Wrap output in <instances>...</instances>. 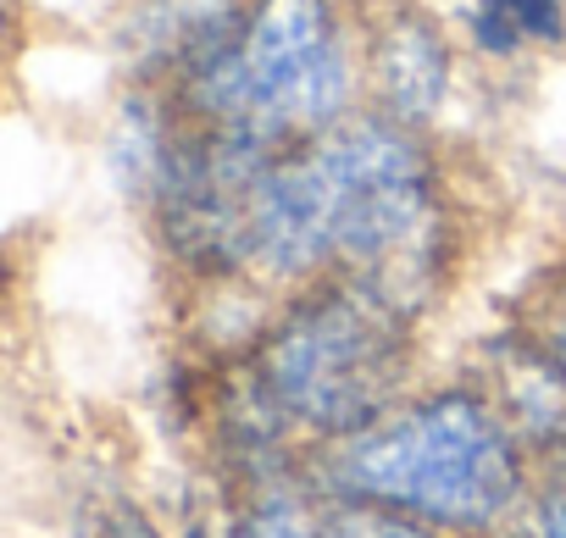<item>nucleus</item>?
I'll return each mask as SVG.
<instances>
[{
    "label": "nucleus",
    "mask_w": 566,
    "mask_h": 538,
    "mask_svg": "<svg viewBox=\"0 0 566 538\" xmlns=\"http://www.w3.org/2000/svg\"><path fill=\"white\" fill-rule=\"evenodd\" d=\"M450 23L483 67H527L566 51V0H461Z\"/></svg>",
    "instance_id": "nucleus-8"
},
{
    "label": "nucleus",
    "mask_w": 566,
    "mask_h": 538,
    "mask_svg": "<svg viewBox=\"0 0 566 538\" xmlns=\"http://www.w3.org/2000/svg\"><path fill=\"white\" fill-rule=\"evenodd\" d=\"M461 34L433 0H367L361 7V106L439 134L461 95Z\"/></svg>",
    "instance_id": "nucleus-5"
},
{
    "label": "nucleus",
    "mask_w": 566,
    "mask_h": 538,
    "mask_svg": "<svg viewBox=\"0 0 566 538\" xmlns=\"http://www.w3.org/2000/svg\"><path fill=\"white\" fill-rule=\"evenodd\" d=\"M522 334H533L544 345V356L566 372V266H555V273H544L527 295V317H516Z\"/></svg>",
    "instance_id": "nucleus-11"
},
{
    "label": "nucleus",
    "mask_w": 566,
    "mask_h": 538,
    "mask_svg": "<svg viewBox=\"0 0 566 538\" xmlns=\"http://www.w3.org/2000/svg\"><path fill=\"white\" fill-rule=\"evenodd\" d=\"M12 18H18V0H0V56H7V40H12Z\"/></svg>",
    "instance_id": "nucleus-14"
},
{
    "label": "nucleus",
    "mask_w": 566,
    "mask_h": 538,
    "mask_svg": "<svg viewBox=\"0 0 566 538\" xmlns=\"http://www.w3.org/2000/svg\"><path fill=\"white\" fill-rule=\"evenodd\" d=\"M73 538H167V532L156 527V516H150L134 494L101 483V488H90V494L78 499Z\"/></svg>",
    "instance_id": "nucleus-10"
},
{
    "label": "nucleus",
    "mask_w": 566,
    "mask_h": 538,
    "mask_svg": "<svg viewBox=\"0 0 566 538\" xmlns=\"http://www.w3.org/2000/svg\"><path fill=\"white\" fill-rule=\"evenodd\" d=\"M422 323L350 278H317L277 295L244 350L250 378L312 455L373 428L417 389Z\"/></svg>",
    "instance_id": "nucleus-3"
},
{
    "label": "nucleus",
    "mask_w": 566,
    "mask_h": 538,
    "mask_svg": "<svg viewBox=\"0 0 566 538\" xmlns=\"http://www.w3.org/2000/svg\"><path fill=\"white\" fill-rule=\"evenodd\" d=\"M467 383L483 389V400L500 411V422L516 433L533 466L566 455V372L544 356L533 334H522L516 323L489 334Z\"/></svg>",
    "instance_id": "nucleus-6"
},
{
    "label": "nucleus",
    "mask_w": 566,
    "mask_h": 538,
    "mask_svg": "<svg viewBox=\"0 0 566 538\" xmlns=\"http://www.w3.org/2000/svg\"><path fill=\"white\" fill-rule=\"evenodd\" d=\"M172 101L266 150L328 134L361 106V0H244L222 51Z\"/></svg>",
    "instance_id": "nucleus-4"
},
{
    "label": "nucleus",
    "mask_w": 566,
    "mask_h": 538,
    "mask_svg": "<svg viewBox=\"0 0 566 538\" xmlns=\"http://www.w3.org/2000/svg\"><path fill=\"white\" fill-rule=\"evenodd\" d=\"M500 538H505V532H500Z\"/></svg>",
    "instance_id": "nucleus-15"
},
{
    "label": "nucleus",
    "mask_w": 566,
    "mask_h": 538,
    "mask_svg": "<svg viewBox=\"0 0 566 538\" xmlns=\"http://www.w3.org/2000/svg\"><path fill=\"white\" fill-rule=\"evenodd\" d=\"M467 250L439 134L356 106L328 134L272 150L244 200V278L290 295L350 278L428 323Z\"/></svg>",
    "instance_id": "nucleus-1"
},
{
    "label": "nucleus",
    "mask_w": 566,
    "mask_h": 538,
    "mask_svg": "<svg viewBox=\"0 0 566 538\" xmlns=\"http://www.w3.org/2000/svg\"><path fill=\"white\" fill-rule=\"evenodd\" d=\"M334 538H444V532H433V527H422L411 516H395L384 505H361V499H345L339 494V505H334Z\"/></svg>",
    "instance_id": "nucleus-13"
},
{
    "label": "nucleus",
    "mask_w": 566,
    "mask_h": 538,
    "mask_svg": "<svg viewBox=\"0 0 566 538\" xmlns=\"http://www.w3.org/2000/svg\"><path fill=\"white\" fill-rule=\"evenodd\" d=\"M516 527L522 538H566V455L533 466V494Z\"/></svg>",
    "instance_id": "nucleus-12"
},
{
    "label": "nucleus",
    "mask_w": 566,
    "mask_h": 538,
    "mask_svg": "<svg viewBox=\"0 0 566 538\" xmlns=\"http://www.w3.org/2000/svg\"><path fill=\"white\" fill-rule=\"evenodd\" d=\"M339 494L323 483L317 455L244 477V499L233 516V538H334Z\"/></svg>",
    "instance_id": "nucleus-9"
},
{
    "label": "nucleus",
    "mask_w": 566,
    "mask_h": 538,
    "mask_svg": "<svg viewBox=\"0 0 566 538\" xmlns=\"http://www.w3.org/2000/svg\"><path fill=\"white\" fill-rule=\"evenodd\" d=\"M317 472L334 494L384 505L444 538H500L533 494V455L467 378L411 389L373 428L328 444Z\"/></svg>",
    "instance_id": "nucleus-2"
},
{
    "label": "nucleus",
    "mask_w": 566,
    "mask_h": 538,
    "mask_svg": "<svg viewBox=\"0 0 566 538\" xmlns=\"http://www.w3.org/2000/svg\"><path fill=\"white\" fill-rule=\"evenodd\" d=\"M244 0H139L123 23V56L139 89L172 95L233 34Z\"/></svg>",
    "instance_id": "nucleus-7"
}]
</instances>
